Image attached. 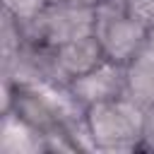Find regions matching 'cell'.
<instances>
[{
  "label": "cell",
  "mask_w": 154,
  "mask_h": 154,
  "mask_svg": "<svg viewBox=\"0 0 154 154\" xmlns=\"http://www.w3.org/2000/svg\"><path fill=\"white\" fill-rule=\"evenodd\" d=\"M147 111L128 96L101 101L84 108V123L94 142V152H135L144 142Z\"/></svg>",
  "instance_id": "6da1fadb"
},
{
  "label": "cell",
  "mask_w": 154,
  "mask_h": 154,
  "mask_svg": "<svg viewBox=\"0 0 154 154\" xmlns=\"http://www.w3.org/2000/svg\"><path fill=\"white\" fill-rule=\"evenodd\" d=\"M94 36L108 60L128 65L147 46L149 26L128 10V0H101L96 5Z\"/></svg>",
  "instance_id": "7a4b0ae2"
},
{
  "label": "cell",
  "mask_w": 154,
  "mask_h": 154,
  "mask_svg": "<svg viewBox=\"0 0 154 154\" xmlns=\"http://www.w3.org/2000/svg\"><path fill=\"white\" fill-rule=\"evenodd\" d=\"M94 29H96V5L60 2V0H51L36 19L22 26L24 38L43 48H58L67 41L94 34Z\"/></svg>",
  "instance_id": "3957f363"
},
{
  "label": "cell",
  "mask_w": 154,
  "mask_h": 154,
  "mask_svg": "<svg viewBox=\"0 0 154 154\" xmlns=\"http://www.w3.org/2000/svg\"><path fill=\"white\" fill-rule=\"evenodd\" d=\"M67 89L72 91V96L84 108L94 106V103H101V101L125 96V65L103 58L89 72L75 77L67 84Z\"/></svg>",
  "instance_id": "277c9868"
},
{
  "label": "cell",
  "mask_w": 154,
  "mask_h": 154,
  "mask_svg": "<svg viewBox=\"0 0 154 154\" xmlns=\"http://www.w3.org/2000/svg\"><path fill=\"white\" fill-rule=\"evenodd\" d=\"M103 58L106 55H103L101 43H99V38L94 34L67 41V43H63L58 48H51L53 72H55V79L60 84H70L75 77H79V75L89 72L91 67H96Z\"/></svg>",
  "instance_id": "5b68a950"
},
{
  "label": "cell",
  "mask_w": 154,
  "mask_h": 154,
  "mask_svg": "<svg viewBox=\"0 0 154 154\" xmlns=\"http://www.w3.org/2000/svg\"><path fill=\"white\" fill-rule=\"evenodd\" d=\"M0 152L2 154H38L46 149V135L36 130L29 120H24L14 111L2 113L0 130Z\"/></svg>",
  "instance_id": "8992f818"
},
{
  "label": "cell",
  "mask_w": 154,
  "mask_h": 154,
  "mask_svg": "<svg viewBox=\"0 0 154 154\" xmlns=\"http://www.w3.org/2000/svg\"><path fill=\"white\" fill-rule=\"evenodd\" d=\"M125 96L144 111L154 108V53L142 48L125 65Z\"/></svg>",
  "instance_id": "52a82bcc"
},
{
  "label": "cell",
  "mask_w": 154,
  "mask_h": 154,
  "mask_svg": "<svg viewBox=\"0 0 154 154\" xmlns=\"http://www.w3.org/2000/svg\"><path fill=\"white\" fill-rule=\"evenodd\" d=\"M51 0H2V12L12 14L22 26L36 19Z\"/></svg>",
  "instance_id": "ba28073f"
},
{
  "label": "cell",
  "mask_w": 154,
  "mask_h": 154,
  "mask_svg": "<svg viewBox=\"0 0 154 154\" xmlns=\"http://www.w3.org/2000/svg\"><path fill=\"white\" fill-rule=\"evenodd\" d=\"M128 10L142 19L149 29L154 26V0H128Z\"/></svg>",
  "instance_id": "9c48e42d"
},
{
  "label": "cell",
  "mask_w": 154,
  "mask_h": 154,
  "mask_svg": "<svg viewBox=\"0 0 154 154\" xmlns=\"http://www.w3.org/2000/svg\"><path fill=\"white\" fill-rule=\"evenodd\" d=\"M142 149H154V108L147 111V120H144V142Z\"/></svg>",
  "instance_id": "30bf717a"
},
{
  "label": "cell",
  "mask_w": 154,
  "mask_h": 154,
  "mask_svg": "<svg viewBox=\"0 0 154 154\" xmlns=\"http://www.w3.org/2000/svg\"><path fill=\"white\" fill-rule=\"evenodd\" d=\"M144 48H147V51H152V53H154V26H152V29H149V36H147V46H144Z\"/></svg>",
  "instance_id": "8fae6325"
},
{
  "label": "cell",
  "mask_w": 154,
  "mask_h": 154,
  "mask_svg": "<svg viewBox=\"0 0 154 154\" xmlns=\"http://www.w3.org/2000/svg\"><path fill=\"white\" fill-rule=\"evenodd\" d=\"M60 2H79V5H99L101 0H60Z\"/></svg>",
  "instance_id": "7c38bea8"
}]
</instances>
